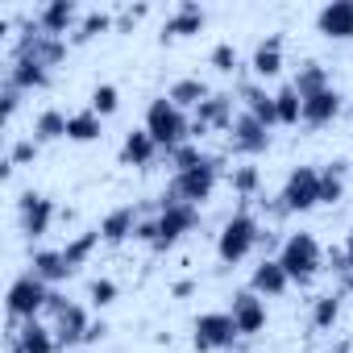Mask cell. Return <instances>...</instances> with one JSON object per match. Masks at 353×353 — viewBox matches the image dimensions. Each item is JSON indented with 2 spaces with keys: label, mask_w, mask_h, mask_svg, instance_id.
<instances>
[{
  "label": "cell",
  "mask_w": 353,
  "mask_h": 353,
  "mask_svg": "<svg viewBox=\"0 0 353 353\" xmlns=\"http://www.w3.org/2000/svg\"><path fill=\"white\" fill-rule=\"evenodd\" d=\"M17 108H21V88H13V83L5 79V88H0V112H5V121H9Z\"/></svg>",
  "instance_id": "obj_42"
},
{
  "label": "cell",
  "mask_w": 353,
  "mask_h": 353,
  "mask_svg": "<svg viewBox=\"0 0 353 353\" xmlns=\"http://www.w3.org/2000/svg\"><path fill=\"white\" fill-rule=\"evenodd\" d=\"M316 30L328 42H349L353 38V0H328L316 13Z\"/></svg>",
  "instance_id": "obj_13"
},
{
  "label": "cell",
  "mask_w": 353,
  "mask_h": 353,
  "mask_svg": "<svg viewBox=\"0 0 353 353\" xmlns=\"http://www.w3.org/2000/svg\"><path fill=\"white\" fill-rule=\"evenodd\" d=\"M54 216H59V208H54L50 196H42V192H21L17 196V221H21V233L30 241L34 237H46L50 225H54Z\"/></svg>",
  "instance_id": "obj_10"
},
{
  "label": "cell",
  "mask_w": 353,
  "mask_h": 353,
  "mask_svg": "<svg viewBox=\"0 0 353 353\" xmlns=\"http://www.w3.org/2000/svg\"><path fill=\"white\" fill-rule=\"evenodd\" d=\"M108 26H112V17H108L104 9H96V13H88V17L79 21V30L71 34V42H75V46H83V42H92L96 34H104Z\"/></svg>",
  "instance_id": "obj_35"
},
{
  "label": "cell",
  "mask_w": 353,
  "mask_h": 353,
  "mask_svg": "<svg viewBox=\"0 0 353 353\" xmlns=\"http://www.w3.org/2000/svg\"><path fill=\"white\" fill-rule=\"evenodd\" d=\"M328 266H332L341 279H349V274H353V258H349V250H332V254H328Z\"/></svg>",
  "instance_id": "obj_43"
},
{
  "label": "cell",
  "mask_w": 353,
  "mask_h": 353,
  "mask_svg": "<svg viewBox=\"0 0 353 353\" xmlns=\"http://www.w3.org/2000/svg\"><path fill=\"white\" fill-rule=\"evenodd\" d=\"M88 299H92L96 307H108V303L117 299V283H112V279H92V287H88Z\"/></svg>",
  "instance_id": "obj_40"
},
{
  "label": "cell",
  "mask_w": 353,
  "mask_h": 353,
  "mask_svg": "<svg viewBox=\"0 0 353 353\" xmlns=\"http://www.w3.org/2000/svg\"><path fill=\"white\" fill-rule=\"evenodd\" d=\"M9 336H17L26 353H54V349H59V336H54V328H46L42 320H26V324L9 328Z\"/></svg>",
  "instance_id": "obj_22"
},
{
  "label": "cell",
  "mask_w": 353,
  "mask_h": 353,
  "mask_svg": "<svg viewBox=\"0 0 353 353\" xmlns=\"http://www.w3.org/2000/svg\"><path fill=\"white\" fill-rule=\"evenodd\" d=\"M320 204V170L316 166H295L279 192V212H312Z\"/></svg>",
  "instance_id": "obj_7"
},
{
  "label": "cell",
  "mask_w": 353,
  "mask_h": 353,
  "mask_svg": "<svg viewBox=\"0 0 353 353\" xmlns=\"http://www.w3.org/2000/svg\"><path fill=\"white\" fill-rule=\"evenodd\" d=\"M154 158H158V141H154L145 129H129L125 141H121V166H137V170H145Z\"/></svg>",
  "instance_id": "obj_20"
},
{
  "label": "cell",
  "mask_w": 353,
  "mask_h": 353,
  "mask_svg": "<svg viewBox=\"0 0 353 353\" xmlns=\"http://www.w3.org/2000/svg\"><path fill=\"white\" fill-rule=\"evenodd\" d=\"M274 108H279V125H299L303 121V96L295 92V83L274 92Z\"/></svg>",
  "instance_id": "obj_33"
},
{
  "label": "cell",
  "mask_w": 353,
  "mask_h": 353,
  "mask_svg": "<svg viewBox=\"0 0 353 353\" xmlns=\"http://www.w3.org/2000/svg\"><path fill=\"white\" fill-rule=\"evenodd\" d=\"M229 316H233V324H237L241 336H254V332L266 328V303H262L258 291H237L233 303H229Z\"/></svg>",
  "instance_id": "obj_12"
},
{
  "label": "cell",
  "mask_w": 353,
  "mask_h": 353,
  "mask_svg": "<svg viewBox=\"0 0 353 353\" xmlns=\"http://www.w3.org/2000/svg\"><path fill=\"white\" fill-rule=\"evenodd\" d=\"M100 241H104V237H100V229H88V233H75V237H71V241L63 245V258H67V266H71V270H79V266H83V262L92 258V250H96Z\"/></svg>",
  "instance_id": "obj_30"
},
{
  "label": "cell",
  "mask_w": 353,
  "mask_h": 353,
  "mask_svg": "<svg viewBox=\"0 0 353 353\" xmlns=\"http://www.w3.org/2000/svg\"><path fill=\"white\" fill-rule=\"evenodd\" d=\"M233 96L229 92H212L200 108H196V117H192V137H204L208 129H233Z\"/></svg>",
  "instance_id": "obj_11"
},
{
  "label": "cell",
  "mask_w": 353,
  "mask_h": 353,
  "mask_svg": "<svg viewBox=\"0 0 353 353\" xmlns=\"http://www.w3.org/2000/svg\"><path fill=\"white\" fill-rule=\"evenodd\" d=\"M5 79L13 88H21V92H34V88H46L50 83V67L46 63H34V59H13Z\"/></svg>",
  "instance_id": "obj_23"
},
{
  "label": "cell",
  "mask_w": 353,
  "mask_h": 353,
  "mask_svg": "<svg viewBox=\"0 0 353 353\" xmlns=\"http://www.w3.org/2000/svg\"><path fill=\"white\" fill-rule=\"evenodd\" d=\"M154 225H158V237H154V245H150V250L166 254L170 245H179V241L200 225V208H192V204H158Z\"/></svg>",
  "instance_id": "obj_6"
},
{
  "label": "cell",
  "mask_w": 353,
  "mask_h": 353,
  "mask_svg": "<svg viewBox=\"0 0 353 353\" xmlns=\"http://www.w3.org/2000/svg\"><path fill=\"white\" fill-rule=\"evenodd\" d=\"M137 225H141V208L137 204H121V208H112L100 221V237H104V245H121V241H129L137 233Z\"/></svg>",
  "instance_id": "obj_16"
},
{
  "label": "cell",
  "mask_w": 353,
  "mask_h": 353,
  "mask_svg": "<svg viewBox=\"0 0 353 353\" xmlns=\"http://www.w3.org/2000/svg\"><path fill=\"white\" fill-rule=\"evenodd\" d=\"M229 137H233V150H237V154H266V150H270V129H266L262 121H254L250 112H241V117L233 121Z\"/></svg>",
  "instance_id": "obj_15"
},
{
  "label": "cell",
  "mask_w": 353,
  "mask_h": 353,
  "mask_svg": "<svg viewBox=\"0 0 353 353\" xmlns=\"http://www.w3.org/2000/svg\"><path fill=\"white\" fill-rule=\"evenodd\" d=\"M266 241V233H262V225L250 216V212H233L229 221H225V229H221V237H216V254H221V262H241V258H250V250L254 245H262Z\"/></svg>",
  "instance_id": "obj_5"
},
{
  "label": "cell",
  "mask_w": 353,
  "mask_h": 353,
  "mask_svg": "<svg viewBox=\"0 0 353 353\" xmlns=\"http://www.w3.org/2000/svg\"><path fill=\"white\" fill-rule=\"evenodd\" d=\"M221 174H225V162L208 154L200 166L170 174V183H166V192H162L158 204H192V208H200L204 200H212V192H216V183H221Z\"/></svg>",
  "instance_id": "obj_1"
},
{
  "label": "cell",
  "mask_w": 353,
  "mask_h": 353,
  "mask_svg": "<svg viewBox=\"0 0 353 353\" xmlns=\"http://www.w3.org/2000/svg\"><path fill=\"white\" fill-rule=\"evenodd\" d=\"M341 353H345V349H341Z\"/></svg>",
  "instance_id": "obj_49"
},
{
  "label": "cell",
  "mask_w": 353,
  "mask_h": 353,
  "mask_svg": "<svg viewBox=\"0 0 353 353\" xmlns=\"http://www.w3.org/2000/svg\"><path fill=\"white\" fill-rule=\"evenodd\" d=\"M345 162H328L324 170H320V204H341L345 200Z\"/></svg>",
  "instance_id": "obj_28"
},
{
  "label": "cell",
  "mask_w": 353,
  "mask_h": 353,
  "mask_svg": "<svg viewBox=\"0 0 353 353\" xmlns=\"http://www.w3.org/2000/svg\"><path fill=\"white\" fill-rule=\"evenodd\" d=\"M50 291L54 287L42 283L34 270L17 274L13 287H9V328H17L26 320H38V312H46V303H50Z\"/></svg>",
  "instance_id": "obj_4"
},
{
  "label": "cell",
  "mask_w": 353,
  "mask_h": 353,
  "mask_svg": "<svg viewBox=\"0 0 353 353\" xmlns=\"http://www.w3.org/2000/svg\"><path fill=\"white\" fill-rule=\"evenodd\" d=\"M287 287H291V279H287V270H283V262H279V258L258 262V266H254V274H250V291H258L262 299H274V295H283Z\"/></svg>",
  "instance_id": "obj_19"
},
{
  "label": "cell",
  "mask_w": 353,
  "mask_h": 353,
  "mask_svg": "<svg viewBox=\"0 0 353 353\" xmlns=\"http://www.w3.org/2000/svg\"><path fill=\"white\" fill-rule=\"evenodd\" d=\"M345 250H349V258H353V225H349V233H345Z\"/></svg>",
  "instance_id": "obj_47"
},
{
  "label": "cell",
  "mask_w": 353,
  "mask_h": 353,
  "mask_svg": "<svg viewBox=\"0 0 353 353\" xmlns=\"http://www.w3.org/2000/svg\"><path fill=\"white\" fill-rule=\"evenodd\" d=\"M154 237H158V225L154 221H141L137 233H133V241H145V245H154Z\"/></svg>",
  "instance_id": "obj_44"
},
{
  "label": "cell",
  "mask_w": 353,
  "mask_h": 353,
  "mask_svg": "<svg viewBox=\"0 0 353 353\" xmlns=\"http://www.w3.org/2000/svg\"><path fill=\"white\" fill-rule=\"evenodd\" d=\"M88 328H92L88 307H83V303H67V307L54 316V336H59V349H67V345H83V341H88Z\"/></svg>",
  "instance_id": "obj_17"
},
{
  "label": "cell",
  "mask_w": 353,
  "mask_h": 353,
  "mask_svg": "<svg viewBox=\"0 0 353 353\" xmlns=\"http://www.w3.org/2000/svg\"><path fill=\"white\" fill-rule=\"evenodd\" d=\"M208 154H200V145L196 141H183V145H174V150H166V162L174 166V174L179 170H192V166H200Z\"/></svg>",
  "instance_id": "obj_34"
},
{
  "label": "cell",
  "mask_w": 353,
  "mask_h": 353,
  "mask_svg": "<svg viewBox=\"0 0 353 353\" xmlns=\"http://www.w3.org/2000/svg\"><path fill=\"white\" fill-rule=\"evenodd\" d=\"M75 21H79V5H75V0H50V5H42V9L34 13V26H38L42 34H50V38H63ZM75 30H79V26H75Z\"/></svg>",
  "instance_id": "obj_14"
},
{
  "label": "cell",
  "mask_w": 353,
  "mask_h": 353,
  "mask_svg": "<svg viewBox=\"0 0 353 353\" xmlns=\"http://www.w3.org/2000/svg\"><path fill=\"white\" fill-rule=\"evenodd\" d=\"M166 96H170L174 104H179L183 112H188V108L196 112V108H200V104H204L212 92H208V83H204V79H196V75H183V79H174V83H170V92H166Z\"/></svg>",
  "instance_id": "obj_27"
},
{
  "label": "cell",
  "mask_w": 353,
  "mask_h": 353,
  "mask_svg": "<svg viewBox=\"0 0 353 353\" xmlns=\"http://www.w3.org/2000/svg\"><path fill=\"white\" fill-rule=\"evenodd\" d=\"M241 100H245V112H250L254 121H262L266 129H274V125H279V108H274V96H270L266 88L245 83V88H241Z\"/></svg>",
  "instance_id": "obj_26"
},
{
  "label": "cell",
  "mask_w": 353,
  "mask_h": 353,
  "mask_svg": "<svg viewBox=\"0 0 353 353\" xmlns=\"http://www.w3.org/2000/svg\"><path fill=\"white\" fill-rule=\"evenodd\" d=\"M324 88H332V83H328V71H324L316 59H307V63L299 67V75H295V92L307 100V96H316V92H324Z\"/></svg>",
  "instance_id": "obj_32"
},
{
  "label": "cell",
  "mask_w": 353,
  "mask_h": 353,
  "mask_svg": "<svg viewBox=\"0 0 353 353\" xmlns=\"http://www.w3.org/2000/svg\"><path fill=\"white\" fill-rule=\"evenodd\" d=\"M104 332H108V324H104V320H92V328H88V341H100Z\"/></svg>",
  "instance_id": "obj_45"
},
{
  "label": "cell",
  "mask_w": 353,
  "mask_h": 353,
  "mask_svg": "<svg viewBox=\"0 0 353 353\" xmlns=\"http://www.w3.org/2000/svg\"><path fill=\"white\" fill-rule=\"evenodd\" d=\"M237 336H241V332H237V324H233L229 312H204V316H196V324H192V345H196L200 353L233 349Z\"/></svg>",
  "instance_id": "obj_8"
},
{
  "label": "cell",
  "mask_w": 353,
  "mask_h": 353,
  "mask_svg": "<svg viewBox=\"0 0 353 353\" xmlns=\"http://www.w3.org/2000/svg\"><path fill=\"white\" fill-rule=\"evenodd\" d=\"M145 133L158 141V150H174V145L192 141V117L170 96H154L145 104Z\"/></svg>",
  "instance_id": "obj_2"
},
{
  "label": "cell",
  "mask_w": 353,
  "mask_h": 353,
  "mask_svg": "<svg viewBox=\"0 0 353 353\" xmlns=\"http://www.w3.org/2000/svg\"><path fill=\"white\" fill-rule=\"evenodd\" d=\"M345 291H349V295H353V274H349V279H345Z\"/></svg>",
  "instance_id": "obj_48"
},
{
  "label": "cell",
  "mask_w": 353,
  "mask_h": 353,
  "mask_svg": "<svg viewBox=\"0 0 353 353\" xmlns=\"http://www.w3.org/2000/svg\"><path fill=\"white\" fill-rule=\"evenodd\" d=\"M204 21H208V13L196 5V0H183V5L166 17V26H162V42L188 38V34H200V30H204Z\"/></svg>",
  "instance_id": "obj_18"
},
{
  "label": "cell",
  "mask_w": 353,
  "mask_h": 353,
  "mask_svg": "<svg viewBox=\"0 0 353 353\" xmlns=\"http://www.w3.org/2000/svg\"><path fill=\"white\" fill-rule=\"evenodd\" d=\"M30 270H34L42 283H50V287H54V283H67V279L75 274V270L67 266L63 250H38V254L30 258Z\"/></svg>",
  "instance_id": "obj_24"
},
{
  "label": "cell",
  "mask_w": 353,
  "mask_h": 353,
  "mask_svg": "<svg viewBox=\"0 0 353 353\" xmlns=\"http://www.w3.org/2000/svg\"><path fill=\"white\" fill-rule=\"evenodd\" d=\"M117 108H121V92L112 83H96L92 88V112L96 117H112Z\"/></svg>",
  "instance_id": "obj_38"
},
{
  "label": "cell",
  "mask_w": 353,
  "mask_h": 353,
  "mask_svg": "<svg viewBox=\"0 0 353 353\" xmlns=\"http://www.w3.org/2000/svg\"><path fill=\"white\" fill-rule=\"evenodd\" d=\"M229 183H233L237 196H254V192L262 188V170H258V166H233V170H229Z\"/></svg>",
  "instance_id": "obj_37"
},
{
  "label": "cell",
  "mask_w": 353,
  "mask_h": 353,
  "mask_svg": "<svg viewBox=\"0 0 353 353\" xmlns=\"http://www.w3.org/2000/svg\"><path fill=\"white\" fill-rule=\"evenodd\" d=\"M254 75L258 79H274L279 71H283V34H270L266 42H258V50H254Z\"/></svg>",
  "instance_id": "obj_25"
},
{
  "label": "cell",
  "mask_w": 353,
  "mask_h": 353,
  "mask_svg": "<svg viewBox=\"0 0 353 353\" xmlns=\"http://www.w3.org/2000/svg\"><path fill=\"white\" fill-rule=\"evenodd\" d=\"M13 59H34V63H46V67H59L63 59H67V42L63 38H50V34H42L34 21L17 34V42H13Z\"/></svg>",
  "instance_id": "obj_9"
},
{
  "label": "cell",
  "mask_w": 353,
  "mask_h": 353,
  "mask_svg": "<svg viewBox=\"0 0 353 353\" xmlns=\"http://www.w3.org/2000/svg\"><path fill=\"white\" fill-rule=\"evenodd\" d=\"M212 67L225 71V75L237 71V46H233V42H216V46H212Z\"/></svg>",
  "instance_id": "obj_39"
},
{
  "label": "cell",
  "mask_w": 353,
  "mask_h": 353,
  "mask_svg": "<svg viewBox=\"0 0 353 353\" xmlns=\"http://www.w3.org/2000/svg\"><path fill=\"white\" fill-rule=\"evenodd\" d=\"M100 133H104V117H96L92 108L67 117V141H96Z\"/></svg>",
  "instance_id": "obj_29"
},
{
  "label": "cell",
  "mask_w": 353,
  "mask_h": 353,
  "mask_svg": "<svg viewBox=\"0 0 353 353\" xmlns=\"http://www.w3.org/2000/svg\"><path fill=\"white\" fill-rule=\"evenodd\" d=\"M34 158H38V141H34V137L13 141V150H9V162H13V166H26V162H34Z\"/></svg>",
  "instance_id": "obj_41"
},
{
  "label": "cell",
  "mask_w": 353,
  "mask_h": 353,
  "mask_svg": "<svg viewBox=\"0 0 353 353\" xmlns=\"http://www.w3.org/2000/svg\"><path fill=\"white\" fill-rule=\"evenodd\" d=\"M59 137H67V112H59V108L38 112V121H34V141L46 145V141H59Z\"/></svg>",
  "instance_id": "obj_31"
},
{
  "label": "cell",
  "mask_w": 353,
  "mask_h": 353,
  "mask_svg": "<svg viewBox=\"0 0 353 353\" xmlns=\"http://www.w3.org/2000/svg\"><path fill=\"white\" fill-rule=\"evenodd\" d=\"M279 262H283V270H287L291 283L307 287V283L320 274L324 254H320V241H316L312 233H291V237L283 241V250H279Z\"/></svg>",
  "instance_id": "obj_3"
},
{
  "label": "cell",
  "mask_w": 353,
  "mask_h": 353,
  "mask_svg": "<svg viewBox=\"0 0 353 353\" xmlns=\"http://www.w3.org/2000/svg\"><path fill=\"white\" fill-rule=\"evenodd\" d=\"M192 291H196V283H192V279H179V283H174V295H179V299H183V295H192Z\"/></svg>",
  "instance_id": "obj_46"
},
{
  "label": "cell",
  "mask_w": 353,
  "mask_h": 353,
  "mask_svg": "<svg viewBox=\"0 0 353 353\" xmlns=\"http://www.w3.org/2000/svg\"><path fill=\"white\" fill-rule=\"evenodd\" d=\"M336 112H341V92L336 88H324V92H316V96L303 100V125H312V129L332 125Z\"/></svg>",
  "instance_id": "obj_21"
},
{
  "label": "cell",
  "mask_w": 353,
  "mask_h": 353,
  "mask_svg": "<svg viewBox=\"0 0 353 353\" xmlns=\"http://www.w3.org/2000/svg\"><path fill=\"white\" fill-rule=\"evenodd\" d=\"M336 316H341V295H332V291H328V295H320V299H316V307H312V324L324 332V328H332V324H336Z\"/></svg>",
  "instance_id": "obj_36"
}]
</instances>
